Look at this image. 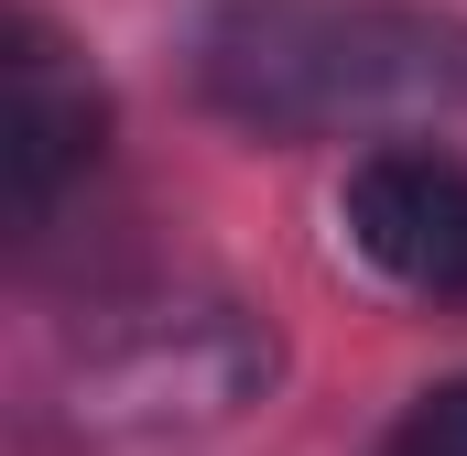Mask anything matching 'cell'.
<instances>
[{
  "label": "cell",
  "instance_id": "1",
  "mask_svg": "<svg viewBox=\"0 0 467 456\" xmlns=\"http://www.w3.org/2000/svg\"><path fill=\"white\" fill-rule=\"evenodd\" d=\"M196 88L272 141H369L467 109V22L402 0H207Z\"/></svg>",
  "mask_w": 467,
  "mask_h": 456
},
{
  "label": "cell",
  "instance_id": "2",
  "mask_svg": "<svg viewBox=\"0 0 467 456\" xmlns=\"http://www.w3.org/2000/svg\"><path fill=\"white\" fill-rule=\"evenodd\" d=\"M261 380H272V337L218 294H185V305H130L119 326L88 337L77 413L119 435H174V424H229Z\"/></svg>",
  "mask_w": 467,
  "mask_h": 456
},
{
  "label": "cell",
  "instance_id": "5",
  "mask_svg": "<svg viewBox=\"0 0 467 456\" xmlns=\"http://www.w3.org/2000/svg\"><path fill=\"white\" fill-rule=\"evenodd\" d=\"M391 456H467V380L424 391V402L391 424Z\"/></svg>",
  "mask_w": 467,
  "mask_h": 456
},
{
  "label": "cell",
  "instance_id": "3",
  "mask_svg": "<svg viewBox=\"0 0 467 456\" xmlns=\"http://www.w3.org/2000/svg\"><path fill=\"white\" fill-rule=\"evenodd\" d=\"M348 250L413 305H467V163L424 141H380L358 152L337 185Z\"/></svg>",
  "mask_w": 467,
  "mask_h": 456
},
{
  "label": "cell",
  "instance_id": "4",
  "mask_svg": "<svg viewBox=\"0 0 467 456\" xmlns=\"http://www.w3.org/2000/svg\"><path fill=\"white\" fill-rule=\"evenodd\" d=\"M0 163H11V218L44 228L55 218V196L99 163V130H109V109H99V77L55 44V22L44 11H11V55H0Z\"/></svg>",
  "mask_w": 467,
  "mask_h": 456
}]
</instances>
